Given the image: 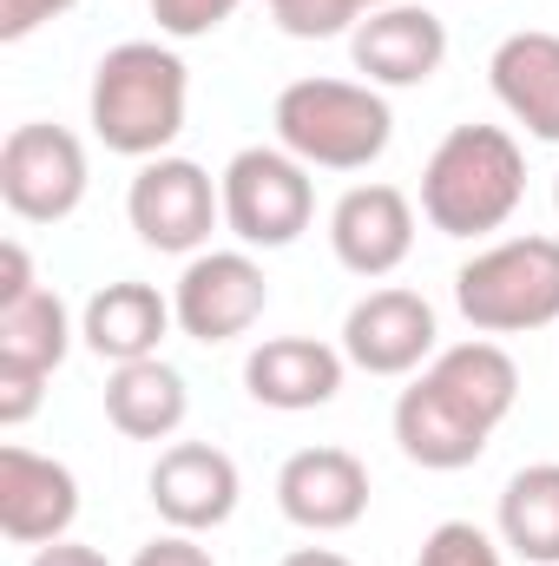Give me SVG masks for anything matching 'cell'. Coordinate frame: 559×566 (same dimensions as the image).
I'll list each match as a JSON object with an SVG mask.
<instances>
[{"label":"cell","instance_id":"1","mask_svg":"<svg viewBox=\"0 0 559 566\" xmlns=\"http://www.w3.org/2000/svg\"><path fill=\"white\" fill-rule=\"evenodd\" d=\"M514 402H520L514 356L494 336H474V343L441 349L395 396V441L415 468L454 474V468H474L487 454L494 428L514 416Z\"/></svg>","mask_w":559,"mask_h":566},{"label":"cell","instance_id":"2","mask_svg":"<svg viewBox=\"0 0 559 566\" xmlns=\"http://www.w3.org/2000/svg\"><path fill=\"white\" fill-rule=\"evenodd\" d=\"M191 113V66L165 40H126L93 66L86 126L119 158H165Z\"/></svg>","mask_w":559,"mask_h":566},{"label":"cell","instance_id":"3","mask_svg":"<svg viewBox=\"0 0 559 566\" xmlns=\"http://www.w3.org/2000/svg\"><path fill=\"white\" fill-rule=\"evenodd\" d=\"M527 198V151L507 126H454L421 165V218L441 238H487Z\"/></svg>","mask_w":559,"mask_h":566},{"label":"cell","instance_id":"4","mask_svg":"<svg viewBox=\"0 0 559 566\" xmlns=\"http://www.w3.org/2000/svg\"><path fill=\"white\" fill-rule=\"evenodd\" d=\"M277 145L289 158H303L309 171H369L389 139H395V113L382 99V86L369 80H289L277 93Z\"/></svg>","mask_w":559,"mask_h":566},{"label":"cell","instance_id":"5","mask_svg":"<svg viewBox=\"0 0 559 566\" xmlns=\"http://www.w3.org/2000/svg\"><path fill=\"white\" fill-rule=\"evenodd\" d=\"M454 310L481 336H527L559 323V238L527 231L474 251L454 271Z\"/></svg>","mask_w":559,"mask_h":566},{"label":"cell","instance_id":"6","mask_svg":"<svg viewBox=\"0 0 559 566\" xmlns=\"http://www.w3.org/2000/svg\"><path fill=\"white\" fill-rule=\"evenodd\" d=\"M218 191H224V224L244 251H283L316 218V178L283 145H244L224 165Z\"/></svg>","mask_w":559,"mask_h":566},{"label":"cell","instance_id":"7","mask_svg":"<svg viewBox=\"0 0 559 566\" xmlns=\"http://www.w3.org/2000/svg\"><path fill=\"white\" fill-rule=\"evenodd\" d=\"M126 218H133L139 244L165 251V258H198L211 244L218 218H224V191L198 158L165 151V158L139 165V178L126 191Z\"/></svg>","mask_w":559,"mask_h":566},{"label":"cell","instance_id":"8","mask_svg":"<svg viewBox=\"0 0 559 566\" xmlns=\"http://www.w3.org/2000/svg\"><path fill=\"white\" fill-rule=\"evenodd\" d=\"M86 145L73 139L66 126H46V119H27L13 126L0 145V198L20 224H66L80 205H86Z\"/></svg>","mask_w":559,"mask_h":566},{"label":"cell","instance_id":"9","mask_svg":"<svg viewBox=\"0 0 559 566\" xmlns=\"http://www.w3.org/2000/svg\"><path fill=\"white\" fill-rule=\"evenodd\" d=\"M264 303H271V277L251 251H198V258H184V277L171 283L178 329L204 349L251 336Z\"/></svg>","mask_w":559,"mask_h":566},{"label":"cell","instance_id":"10","mask_svg":"<svg viewBox=\"0 0 559 566\" xmlns=\"http://www.w3.org/2000/svg\"><path fill=\"white\" fill-rule=\"evenodd\" d=\"M441 323H434V303L421 290H402V283H382L369 290L362 303H349L342 316V356L349 369L362 376H415L428 369L441 349H434Z\"/></svg>","mask_w":559,"mask_h":566},{"label":"cell","instance_id":"11","mask_svg":"<svg viewBox=\"0 0 559 566\" xmlns=\"http://www.w3.org/2000/svg\"><path fill=\"white\" fill-rule=\"evenodd\" d=\"M151 507L165 527L178 534H211L238 514V494H244V474L224 448L211 441H171L158 461H151Z\"/></svg>","mask_w":559,"mask_h":566},{"label":"cell","instance_id":"12","mask_svg":"<svg viewBox=\"0 0 559 566\" xmlns=\"http://www.w3.org/2000/svg\"><path fill=\"white\" fill-rule=\"evenodd\" d=\"M329 251L349 277H395L415 251V205L402 185H349L329 211Z\"/></svg>","mask_w":559,"mask_h":566},{"label":"cell","instance_id":"13","mask_svg":"<svg viewBox=\"0 0 559 566\" xmlns=\"http://www.w3.org/2000/svg\"><path fill=\"white\" fill-rule=\"evenodd\" d=\"M277 507L303 534H349L369 514V468L349 448H296L277 468Z\"/></svg>","mask_w":559,"mask_h":566},{"label":"cell","instance_id":"14","mask_svg":"<svg viewBox=\"0 0 559 566\" xmlns=\"http://www.w3.org/2000/svg\"><path fill=\"white\" fill-rule=\"evenodd\" d=\"M80 521V481L66 461L33 454L20 441L0 448V534L20 547H53Z\"/></svg>","mask_w":559,"mask_h":566},{"label":"cell","instance_id":"15","mask_svg":"<svg viewBox=\"0 0 559 566\" xmlns=\"http://www.w3.org/2000/svg\"><path fill=\"white\" fill-rule=\"evenodd\" d=\"M349 60L369 86H428L447 60V27L428 13V7H376L356 20L349 33Z\"/></svg>","mask_w":559,"mask_h":566},{"label":"cell","instance_id":"16","mask_svg":"<svg viewBox=\"0 0 559 566\" xmlns=\"http://www.w3.org/2000/svg\"><path fill=\"white\" fill-rule=\"evenodd\" d=\"M342 376H349V356L336 343H316V336H271L244 356V389L251 402L277 409V416H303V409H329L342 396Z\"/></svg>","mask_w":559,"mask_h":566},{"label":"cell","instance_id":"17","mask_svg":"<svg viewBox=\"0 0 559 566\" xmlns=\"http://www.w3.org/2000/svg\"><path fill=\"white\" fill-rule=\"evenodd\" d=\"M171 323H178L171 296H158V290L139 283V277H119V283H106V290L86 296V310H80V343H86L99 363L119 369V363L158 356V343L171 336Z\"/></svg>","mask_w":559,"mask_h":566},{"label":"cell","instance_id":"18","mask_svg":"<svg viewBox=\"0 0 559 566\" xmlns=\"http://www.w3.org/2000/svg\"><path fill=\"white\" fill-rule=\"evenodd\" d=\"M494 99L540 145H559V33H507L487 60Z\"/></svg>","mask_w":559,"mask_h":566},{"label":"cell","instance_id":"19","mask_svg":"<svg viewBox=\"0 0 559 566\" xmlns=\"http://www.w3.org/2000/svg\"><path fill=\"white\" fill-rule=\"evenodd\" d=\"M191 416V389L165 356L145 363H119L106 382V422L119 428L126 441H171Z\"/></svg>","mask_w":559,"mask_h":566},{"label":"cell","instance_id":"20","mask_svg":"<svg viewBox=\"0 0 559 566\" xmlns=\"http://www.w3.org/2000/svg\"><path fill=\"white\" fill-rule=\"evenodd\" d=\"M73 310L60 303V290H33V296H20V303H7L0 310V376H33V382H46L60 363H66V349H73Z\"/></svg>","mask_w":559,"mask_h":566},{"label":"cell","instance_id":"21","mask_svg":"<svg viewBox=\"0 0 559 566\" xmlns=\"http://www.w3.org/2000/svg\"><path fill=\"white\" fill-rule=\"evenodd\" d=\"M500 547L527 566H559V461H534L500 488Z\"/></svg>","mask_w":559,"mask_h":566},{"label":"cell","instance_id":"22","mask_svg":"<svg viewBox=\"0 0 559 566\" xmlns=\"http://www.w3.org/2000/svg\"><path fill=\"white\" fill-rule=\"evenodd\" d=\"M415 566H507V554H500V541H494L487 527H474V521H441V527L421 541Z\"/></svg>","mask_w":559,"mask_h":566},{"label":"cell","instance_id":"23","mask_svg":"<svg viewBox=\"0 0 559 566\" xmlns=\"http://www.w3.org/2000/svg\"><path fill=\"white\" fill-rule=\"evenodd\" d=\"M277 13V27L289 40H336V33H356L362 20V0H264Z\"/></svg>","mask_w":559,"mask_h":566},{"label":"cell","instance_id":"24","mask_svg":"<svg viewBox=\"0 0 559 566\" xmlns=\"http://www.w3.org/2000/svg\"><path fill=\"white\" fill-rule=\"evenodd\" d=\"M238 7H244V0H151V20H158L165 40H204V33H218Z\"/></svg>","mask_w":559,"mask_h":566},{"label":"cell","instance_id":"25","mask_svg":"<svg viewBox=\"0 0 559 566\" xmlns=\"http://www.w3.org/2000/svg\"><path fill=\"white\" fill-rule=\"evenodd\" d=\"M80 0H0V40H27V33H40L46 20H60Z\"/></svg>","mask_w":559,"mask_h":566},{"label":"cell","instance_id":"26","mask_svg":"<svg viewBox=\"0 0 559 566\" xmlns=\"http://www.w3.org/2000/svg\"><path fill=\"white\" fill-rule=\"evenodd\" d=\"M133 566H218L211 560V547H198V534H158V541H145L139 554H133Z\"/></svg>","mask_w":559,"mask_h":566},{"label":"cell","instance_id":"27","mask_svg":"<svg viewBox=\"0 0 559 566\" xmlns=\"http://www.w3.org/2000/svg\"><path fill=\"white\" fill-rule=\"evenodd\" d=\"M33 290H40V283H33V258H27V244L7 238V244H0V310L20 303V296H33Z\"/></svg>","mask_w":559,"mask_h":566},{"label":"cell","instance_id":"28","mask_svg":"<svg viewBox=\"0 0 559 566\" xmlns=\"http://www.w3.org/2000/svg\"><path fill=\"white\" fill-rule=\"evenodd\" d=\"M40 396H46V382H33V376H0V428L33 422Z\"/></svg>","mask_w":559,"mask_h":566},{"label":"cell","instance_id":"29","mask_svg":"<svg viewBox=\"0 0 559 566\" xmlns=\"http://www.w3.org/2000/svg\"><path fill=\"white\" fill-rule=\"evenodd\" d=\"M33 566H113V560L86 541H53V547H33Z\"/></svg>","mask_w":559,"mask_h":566},{"label":"cell","instance_id":"30","mask_svg":"<svg viewBox=\"0 0 559 566\" xmlns=\"http://www.w3.org/2000/svg\"><path fill=\"white\" fill-rule=\"evenodd\" d=\"M277 566H356V560L336 554V547H296V554H283Z\"/></svg>","mask_w":559,"mask_h":566},{"label":"cell","instance_id":"31","mask_svg":"<svg viewBox=\"0 0 559 566\" xmlns=\"http://www.w3.org/2000/svg\"><path fill=\"white\" fill-rule=\"evenodd\" d=\"M376 7H395V0H362V13H376Z\"/></svg>","mask_w":559,"mask_h":566},{"label":"cell","instance_id":"32","mask_svg":"<svg viewBox=\"0 0 559 566\" xmlns=\"http://www.w3.org/2000/svg\"><path fill=\"white\" fill-rule=\"evenodd\" d=\"M553 211H559V178H553Z\"/></svg>","mask_w":559,"mask_h":566}]
</instances>
